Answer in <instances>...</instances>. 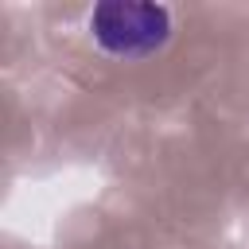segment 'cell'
<instances>
[{"label": "cell", "instance_id": "cell-1", "mask_svg": "<svg viewBox=\"0 0 249 249\" xmlns=\"http://www.w3.org/2000/svg\"><path fill=\"white\" fill-rule=\"evenodd\" d=\"M89 31L109 54L136 58V54H152L156 47H163L171 23H167V12L156 4H121L117 0V4L93 8Z\"/></svg>", "mask_w": 249, "mask_h": 249}]
</instances>
